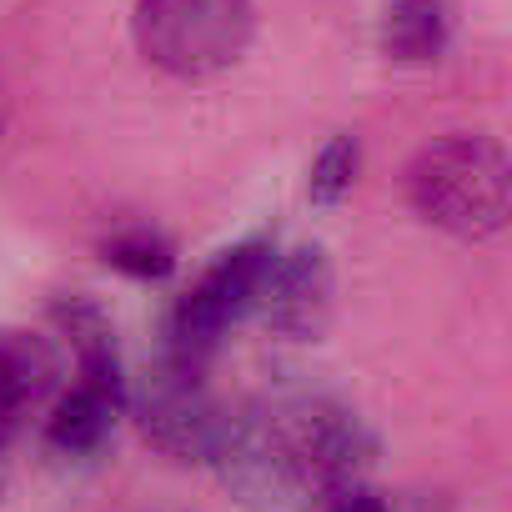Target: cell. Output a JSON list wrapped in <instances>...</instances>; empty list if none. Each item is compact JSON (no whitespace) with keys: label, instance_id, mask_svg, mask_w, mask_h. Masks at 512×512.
<instances>
[{"label":"cell","instance_id":"6da1fadb","mask_svg":"<svg viewBox=\"0 0 512 512\" xmlns=\"http://www.w3.org/2000/svg\"><path fill=\"white\" fill-rule=\"evenodd\" d=\"M407 201L427 226L457 241H487L512 216L507 151L492 136H442L412 156Z\"/></svg>","mask_w":512,"mask_h":512},{"label":"cell","instance_id":"7a4b0ae2","mask_svg":"<svg viewBox=\"0 0 512 512\" xmlns=\"http://www.w3.org/2000/svg\"><path fill=\"white\" fill-rule=\"evenodd\" d=\"M131 36L141 56L176 81H211L231 71L251 36V0H136Z\"/></svg>","mask_w":512,"mask_h":512},{"label":"cell","instance_id":"3957f363","mask_svg":"<svg viewBox=\"0 0 512 512\" xmlns=\"http://www.w3.org/2000/svg\"><path fill=\"white\" fill-rule=\"evenodd\" d=\"M272 256H277V246L267 236H251V241H236L231 251H221L216 262L176 297V307L166 317V357L206 367L211 352L221 347V337L241 317H251Z\"/></svg>","mask_w":512,"mask_h":512},{"label":"cell","instance_id":"277c9868","mask_svg":"<svg viewBox=\"0 0 512 512\" xmlns=\"http://www.w3.org/2000/svg\"><path fill=\"white\" fill-rule=\"evenodd\" d=\"M277 407L287 427L297 497H327L367 482L377 462V437L347 402L327 392H297V397H277Z\"/></svg>","mask_w":512,"mask_h":512},{"label":"cell","instance_id":"5b68a950","mask_svg":"<svg viewBox=\"0 0 512 512\" xmlns=\"http://www.w3.org/2000/svg\"><path fill=\"white\" fill-rule=\"evenodd\" d=\"M126 412L156 452L176 462H206L226 402L211 392L206 367L161 352L136 382H126Z\"/></svg>","mask_w":512,"mask_h":512},{"label":"cell","instance_id":"8992f818","mask_svg":"<svg viewBox=\"0 0 512 512\" xmlns=\"http://www.w3.org/2000/svg\"><path fill=\"white\" fill-rule=\"evenodd\" d=\"M206 467L251 512H272V507L292 502L297 482H292V452H287V427H282L277 397H246V402L226 407Z\"/></svg>","mask_w":512,"mask_h":512},{"label":"cell","instance_id":"52a82bcc","mask_svg":"<svg viewBox=\"0 0 512 512\" xmlns=\"http://www.w3.org/2000/svg\"><path fill=\"white\" fill-rule=\"evenodd\" d=\"M251 317H262L267 332L287 342H317L332 322V262L322 246L277 251L262 277Z\"/></svg>","mask_w":512,"mask_h":512},{"label":"cell","instance_id":"ba28073f","mask_svg":"<svg viewBox=\"0 0 512 512\" xmlns=\"http://www.w3.org/2000/svg\"><path fill=\"white\" fill-rule=\"evenodd\" d=\"M61 357L46 337L21 332V327H0V467L26 427V417L56 392Z\"/></svg>","mask_w":512,"mask_h":512},{"label":"cell","instance_id":"9c48e42d","mask_svg":"<svg viewBox=\"0 0 512 512\" xmlns=\"http://www.w3.org/2000/svg\"><path fill=\"white\" fill-rule=\"evenodd\" d=\"M51 327L76 352V382H91V387H106V392L126 397V367H121L116 327H111V317L96 297L56 292L51 297Z\"/></svg>","mask_w":512,"mask_h":512},{"label":"cell","instance_id":"30bf717a","mask_svg":"<svg viewBox=\"0 0 512 512\" xmlns=\"http://www.w3.org/2000/svg\"><path fill=\"white\" fill-rule=\"evenodd\" d=\"M126 412L121 392L76 382L71 392L56 397L51 417H46V447L61 457H96L106 447V437L116 432V417Z\"/></svg>","mask_w":512,"mask_h":512},{"label":"cell","instance_id":"8fae6325","mask_svg":"<svg viewBox=\"0 0 512 512\" xmlns=\"http://www.w3.org/2000/svg\"><path fill=\"white\" fill-rule=\"evenodd\" d=\"M447 0H387L377 21V46L397 66H427L447 46Z\"/></svg>","mask_w":512,"mask_h":512},{"label":"cell","instance_id":"7c38bea8","mask_svg":"<svg viewBox=\"0 0 512 512\" xmlns=\"http://www.w3.org/2000/svg\"><path fill=\"white\" fill-rule=\"evenodd\" d=\"M101 262L131 282H166L176 272V241L156 226H116L101 236Z\"/></svg>","mask_w":512,"mask_h":512},{"label":"cell","instance_id":"4fadbf2b","mask_svg":"<svg viewBox=\"0 0 512 512\" xmlns=\"http://www.w3.org/2000/svg\"><path fill=\"white\" fill-rule=\"evenodd\" d=\"M357 166H362V146H357V136H352V131L332 136V141L317 151V161L307 166V196H312L317 206H337V201L352 191Z\"/></svg>","mask_w":512,"mask_h":512},{"label":"cell","instance_id":"5bb4252c","mask_svg":"<svg viewBox=\"0 0 512 512\" xmlns=\"http://www.w3.org/2000/svg\"><path fill=\"white\" fill-rule=\"evenodd\" d=\"M312 512H392V502H387L377 487L357 482V487H342V492L312 497Z\"/></svg>","mask_w":512,"mask_h":512},{"label":"cell","instance_id":"9a60e30c","mask_svg":"<svg viewBox=\"0 0 512 512\" xmlns=\"http://www.w3.org/2000/svg\"><path fill=\"white\" fill-rule=\"evenodd\" d=\"M0 126H6V101H0Z\"/></svg>","mask_w":512,"mask_h":512},{"label":"cell","instance_id":"2e32d148","mask_svg":"<svg viewBox=\"0 0 512 512\" xmlns=\"http://www.w3.org/2000/svg\"><path fill=\"white\" fill-rule=\"evenodd\" d=\"M0 472H6V467H0Z\"/></svg>","mask_w":512,"mask_h":512}]
</instances>
